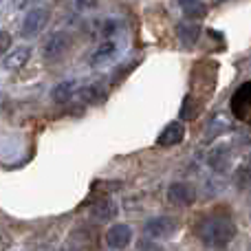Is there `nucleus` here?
<instances>
[{
  "instance_id": "6e6552de",
  "label": "nucleus",
  "mask_w": 251,
  "mask_h": 251,
  "mask_svg": "<svg viewBox=\"0 0 251 251\" xmlns=\"http://www.w3.org/2000/svg\"><path fill=\"white\" fill-rule=\"evenodd\" d=\"M130 240H132V229L124 223H117L106 231V247L108 249H126Z\"/></svg>"
},
{
  "instance_id": "9d476101",
  "label": "nucleus",
  "mask_w": 251,
  "mask_h": 251,
  "mask_svg": "<svg viewBox=\"0 0 251 251\" xmlns=\"http://www.w3.org/2000/svg\"><path fill=\"white\" fill-rule=\"evenodd\" d=\"M231 161H234V150H231V146H216L207 156L209 168H212L214 172H221V174L229 170Z\"/></svg>"
},
{
  "instance_id": "a211bd4d",
  "label": "nucleus",
  "mask_w": 251,
  "mask_h": 251,
  "mask_svg": "<svg viewBox=\"0 0 251 251\" xmlns=\"http://www.w3.org/2000/svg\"><path fill=\"white\" fill-rule=\"evenodd\" d=\"M236 185H238L240 190L251 187V161H247V163H243L238 168V172H236Z\"/></svg>"
},
{
  "instance_id": "412c9836",
  "label": "nucleus",
  "mask_w": 251,
  "mask_h": 251,
  "mask_svg": "<svg viewBox=\"0 0 251 251\" xmlns=\"http://www.w3.org/2000/svg\"><path fill=\"white\" fill-rule=\"evenodd\" d=\"M75 7L79 9V11H88V9H95L97 7V0H73Z\"/></svg>"
},
{
  "instance_id": "2eb2a0df",
  "label": "nucleus",
  "mask_w": 251,
  "mask_h": 251,
  "mask_svg": "<svg viewBox=\"0 0 251 251\" xmlns=\"http://www.w3.org/2000/svg\"><path fill=\"white\" fill-rule=\"evenodd\" d=\"M119 31H124V22L115 20V18H106L104 22H100V25H97V33H101L106 40L113 38V35H117Z\"/></svg>"
},
{
  "instance_id": "4468645a",
  "label": "nucleus",
  "mask_w": 251,
  "mask_h": 251,
  "mask_svg": "<svg viewBox=\"0 0 251 251\" xmlns=\"http://www.w3.org/2000/svg\"><path fill=\"white\" fill-rule=\"evenodd\" d=\"M176 35L183 44H194L201 35V26L194 25V22H181L176 26Z\"/></svg>"
},
{
  "instance_id": "20e7f679",
  "label": "nucleus",
  "mask_w": 251,
  "mask_h": 251,
  "mask_svg": "<svg viewBox=\"0 0 251 251\" xmlns=\"http://www.w3.org/2000/svg\"><path fill=\"white\" fill-rule=\"evenodd\" d=\"M47 22H49V9H44V7H33V9H29V13H26L25 20H22L20 35H22L25 40L35 38V35L42 33V29L47 26Z\"/></svg>"
},
{
  "instance_id": "ddd939ff",
  "label": "nucleus",
  "mask_w": 251,
  "mask_h": 251,
  "mask_svg": "<svg viewBox=\"0 0 251 251\" xmlns=\"http://www.w3.org/2000/svg\"><path fill=\"white\" fill-rule=\"evenodd\" d=\"M178 7L187 20H201L207 16V4L201 0H178Z\"/></svg>"
},
{
  "instance_id": "f257e3e1",
  "label": "nucleus",
  "mask_w": 251,
  "mask_h": 251,
  "mask_svg": "<svg viewBox=\"0 0 251 251\" xmlns=\"http://www.w3.org/2000/svg\"><path fill=\"white\" fill-rule=\"evenodd\" d=\"M194 234L205 247L223 249L234 240L236 225L229 216H221V214H209L203 216L194 227Z\"/></svg>"
},
{
  "instance_id": "0eeeda50",
  "label": "nucleus",
  "mask_w": 251,
  "mask_h": 251,
  "mask_svg": "<svg viewBox=\"0 0 251 251\" xmlns=\"http://www.w3.org/2000/svg\"><path fill=\"white\" fill-rule=\"evenodd\" d=\"M117 55H119L117 40L108 38V40H104V42H100V47H97L95 51L91 53V66H93V69H97V66H104V64H108V62L117 60Z\"/></svg>"
},
{
  "instance_id": "dca6fc26",
  "label": "nucleus",
  "mask_w": 251,
  "mask_h": 251,
  "mask_svg": "<svg viewBox=\"0 0 251 251\" xmlns=\"http://www.w3.org/2000/svg\"><path fill=\"white\" fill-rule=\"evenodd\" d=\"M203 108V101H196L194 95H187V100L183 101V108H181V117L183 119H196Z\"/></svg>"
},
{
  "instance_id": "aec40b11",
  "label": "nucleus",
  "mask_w": 251,
  "mask_h": 251,
  "mask_svg": "<svg viewBox=\"0 0 251 251\" xmlns=\"http://www.w3.org/2000/svg\"><path fill=\"white\" fill-rule=\"evenodd\" d=\"M11 35L7 33V31H0V57L4 55V53L9 51V49H11Z\"/></svg>"
},
{
  "instance_id": "6ab92c4d",
  "label": "nucleus",
  "mask_w": 251,
  "mask_h": 251,
  "mask_svg": "<svg viewBox=\"0 0 251 251\" xmlns=\"http://www.w3.org/2000/svg\"><path fill=\"white\" fill-rule=\"evenodd\" d=\"M101 93H104V91H101V86L93 84V86H84V88H79L77 95H79V100H82V101H100Z\"/></svg>"
},
{
  "instance_id": "9b49d317",
  "label": "nucleus",
  "mask_w": 251,
  "mask_h": 251,
  "mask_svg": "<svg viewBox=\"0 0 251 251\" xmlns=\"http://www.w3.org/2000/svg\"><path fill=\"white\" fill-rule=\"evenodd\" d=\"M31 60V49L29 47H18L11 53L4 55V69L7 71H20L22 66H26V62Z\"/></svg>"
},
{
  "instance_id": "423d86ee",
  "label": "nucleus",
  "mask_w": 251,
  "mask_h": 251,
  "mask_svg": "<svg viewBox=\"0 0 251 251\" xmlns=\"http://www.w3.org/2000/svg\"><path fill=\"white\" fill-rule=\"evenodd\" d=\"M168 201L176 207H190L196 201V190L185 181H176L168 187Z\"/></svg>"
},
{
  "instance_id": "f3484780",
  "label": "nucleus",
  "mask_w": 251,
  "mask_h": 251,
  "mask_svg": "<svg viewBox=\"0 0 251 251\" xmlns=\"http://www.w3.org/2000/svg\"><path fill=\"white\" fill-rule=\"evenodd\" d=\"M93 214H95L100 221H108V218H113L115 214H117V205H115L113 201H100V203L93 207Z\"/></svg>"
},
{
  "instance_id": "4be33fe9",
  "label": "nucleus",
  "mask_w": 251,
  "mask_h": 251,
  "mask_svg": "<svg viewBox=\"0 0 251 251\" xmlns=\"http://www.w3.org/2000/svg\"><path fill=\"white\" fill-rule=\"evenodd\" d=\"M35 2H38V0H13V7L16 9H29V7H33Z\"/></svg>"
},
{
  "instance_id": "7ed1b4c3",
  "label": "nucleus",
  "mask_w": 251,
  "mask_h": 251,
  "mask_svg": "<svg viewBox=\"0 0 251 251\" xmlns=\"http://www.w3.org/2000/svg\"><path fill=\"white\" fill-rule=\"evenodd\" d=\"M178 229V221L172 216H156V218H150V221H146V225H143V236L146 238H170V236H174Z\"/></svg>"
},
{
  "instance_id": "f8f14e48",
  "label": "nucleus",
  "mask_w": 251,
  "mask_h": 251,
  "mask_svg": "<svg viewBox=\"0 0 251 251\" xmlns=\"http://www.w3.org/2000/svg\"><path fill=\"white\" fill-rule=\"evenodd\" d=\"M73 95H77V82L75 79H64V82L55 84L51 91V100L55 104H66L73 100Z\"/></svg>"
},
{
  "instance_id": "39448f33",
  "label": "nucleus",
  "mask_w": 251,
  "mask_h": 251,
  "mask_svg": "<svg viewBox=\"0 0 251 251\" xmlns=\"http://www.w3.org/2000/svg\"><path fill=\"white\" fill-rule=\"evenodd\" d=\"M231 113L236 119L251 126V82H245L236 93L231 95Z\"/></svg>"
},
{
  "instance_id": "1a4fd4ad",
  "label": "nucleus",
  "mask_w": 251,
  "mask_h": 251,
  "mask_svg": "<svg viewBox=\"0 0 251 251\" xmlns=\"http://www.w3.org/2000/svg\"><path fill=\"white\" fill-rule=\"evenodd\" d=\"M183 139H185V126L181 122H170L163 130H161L159 137H156V146L174 148V146H178Z\"/></svg>"
},
{
  "instance_id": "f03ea898",
  "label": "nucleus",
  "mask_w": 251,
  "mask_h": 251,
  "mask_svg": "<svg viewBox=\"0 0 251 251\" xmlns=\"http://www.w3.org/2000/svg\"><path fill=\"white\" fill-rule=\"evenodd\" d=\"M71 47H73V38L69 31H53L42 44V55L47 62H57L71 51Z\"/></svg>"
},
{
  "instance_id": "5701e85b",
  "label": "nucleus",
  "mask_w": 251,
  "mask_h": 251,
  "mask_svg": "<svg viewBox=\"0 0 251 251\" xmlns=\"http://www.w3.org/2000/svg\"><path fill=\"white\" fill-rule=\"evenodd\" d=\"M139 247L141 249H159V245L156 243H139Z\"/></svg>"
}]
</instances>
